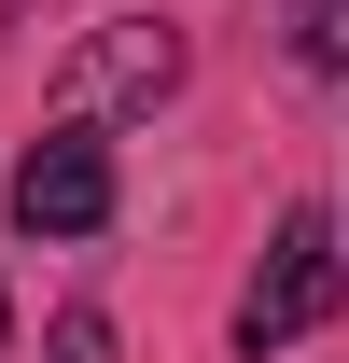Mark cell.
I'll list each match as a JSON object with an SVG mask.
<instances>
[{
  "instance_id": "6da1fadb",
  "label": "cell",
  "mask_w": 349,
  "mask_h": 363,
  "mask_svg": "<svg viewBox=\"0 0 349 363\" xmlns=\"http://www.w3.org/2000/svg\"><path fill=\"white\" fill-rule=\"evenodd\" d=\"M336 294H349V238H336V210H279L252 294H238V350H294V335H321V321H336Z\"/></svg>"
},
{
  "instance_id": "7a4b0ae2",
  "label": "cell",
  "mask_w": 349,
  "mask_h": 363,
  "mask_svg": "<svg viewBox=\"0 0 349 363\" xmlns=\"http://www.w3.org/2000/svg\"><path fill=\"white\" fill-rule=\"evenodd\" d=\"M0 210H14V238H98L112 224V140L98 126H43L14 154V182H0Z\"/></svg>"
},
{
  "instance_id": "3957f363",
  "label": "cell",
  "mask_w": 349,
  "mask_h": 363,
  "mask_svg": "<svg viewBox=\"0 0 349 363\" xmlns=\"http://www.w3.org/2000/svg\"><path fill=\"white\" fill-rule=\"evenodd\" d=\"M168 84H182V28H168V14H112V28L70 56V112H56V126H98V112H154Z\"/></svg>"
},
{
  "instance_id": "277c9868",
  "label": "cell",
  "mask_w": 349,
  "mask_h": 363,
  "mask_svg": "<svg viewBox=\"0 0 349 363\" xmlns=\"http://www.w3.org/2000/svg\"><path fill=\"white\" fill-rule=\"evenodd\" d=\"M294 56L321 84H349V0H294Z\"/></svg>"
},
{
  "instance_id": "5b68a950",
  "label": "cell",
  "mask_w": 349,
  "mask_h": 363,
  "mask_svg": "<svg viewBox=\"0 0 349 363\" xmlns=\"http://www.w3.org/2000/svg\"><path fill=\"white\" fill-rule=\"evenodd\" d=\"M43 363H126V350H112V321H98V308H56V335H43Z\"/></svg>"
},
{
  "instance_id": "8992f818",
  "label": "cell",
  "mask_w": 349,
  "mask_h": 363,
  "mask_svg": "<svg viewBox=\"0 0 349 363\" xmlns=\"http://www.w3.org/2000/svg\"><path fill=\"white\" fill-rule=\"evenodd\" d=\"M0 335H14V308H0Z\"/></svg>"
}]
</instances>
